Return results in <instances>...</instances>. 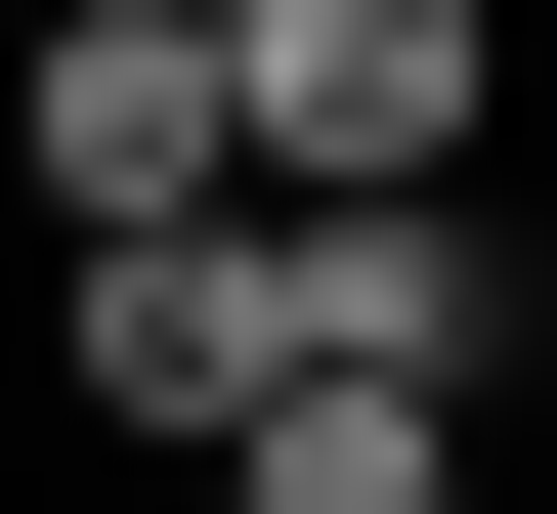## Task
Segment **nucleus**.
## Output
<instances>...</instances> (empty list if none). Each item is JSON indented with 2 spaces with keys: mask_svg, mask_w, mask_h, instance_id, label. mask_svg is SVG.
<instances>
[{
  "mask_svg": "<svg viewBox=\"0 0 557 514\" xmlns=\"http://www.w3.org/2000/svg\"><path fill=\"white\" fill-rule=\"evenodd\" d=\"M214 514H472V429H344V386H300V429L214 472Z\"/></svg>",
  "mask_w": 557,
  "mask_h": 514,
  "instance_id": "nucleus-4",
  "label": "nucleus"
},
{
  "mask_svg": "<svg viewBox=\"0 0 557 514\" xmlns=\"http://www.w3.org/2000/svg\"><path fill=\"white\" fill-rule=\"evenodd\" d=\"M86 429H172V472H258V429H300V258H258V215H172V258H86Z\"/></svg>",
  "mask_w": 557,
  "mask_h": 514,
  "instance_id": "nucleus-3",
  "label": "nucleus"
},
{
  "mask_svg": "<svg viewBox=\"0 0 557 514\" xmlns=\"http://www.w3.org/2000/svg\"><path fill=\"white\" fill-rule=\"evenodd\" d=\"M472 129H515L472 0H214V172L258 215H472Z\"/></svg>",
  "mask_w": 557,
  "mask_h": 514,
  "instance_id": "nucleus-1",
  "label": "nucleus"
},
{
  "mask_svg": "<svg viewBox=\"0 0 557 514\" xmlns=\"http://www.w3.org/2000/svg\"><path fill=\"white\" fill-rule=\"evenodd\" d=\"M0 172H44V258L258 215V172H214V0H44V43H0Z\"/></svg>",
  "mask_w": 557,
  "mask_h": 514,
  "instance_id": "nucleus-2",
  "label": "nucleus"
}]
</instances>
